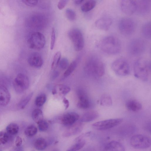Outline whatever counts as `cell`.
<instances>
[{"label": "cell", "instance_id": "40", "mask_svg": "<svg viewBox=\"0 0 151 151\" xmlns=\"http://www.w3.org/2000/svg\"><path fill=\"white\" fill-rule=\"evenodd\" d=\"M55 40V28L53 27L52 29V32L50 43V49L52 50L54 47Z\"/></svg>", "mask_w": 151, "mask_h": 151}, {"label": "cell", "instance_id": "35", "mask_svg": "<svg viewBox=\"0 0 151 151\" xmlns=\"http://www.w3.org/2000/svg\"><path fill=\"white\" fill-rule=\"evenodd\" d=\"M65 15L67 19L70 21H74L76 18V14L75 12L70 8H67L65 10Z\"/></svg>", "mask_w": 151, "mask_h": 151}, {"label": "cell", "instance_id": "12", "mask_svg": "<svg viewBox=\"0 0 151 151\" xmlns=\"http://www.w3.org/2000/svg\"><path fill=\"white\" fill-rule=\"evenodd\" d=\"M137 1L134 0H122L120 3V7L122 12L128 15H131L136 12Z\"/></svg>", "mask_w": 151, "mask_h": 151}, {"label": "cell", "instance_id": "32", "mask_svg": "<svg viewBox=\"0 0 151 151\" xmlns=\"http://www.w3.org/2000/svg\"><path fill=\"white\" fill-rule=\"evenodd\" d=\"M37 127L34 125H30L25 129L24 133L27 136L32 137L37 133Z\"/></svg>", "mask_w": 151, "mask_h": 151}, {"label": "cell", "instance_id": "25", "mask_svg": "<svg viewBox=\"0 0 151 151\" xmlns=\"http://www.w3.org/2000/svg\"><path fill=\"white\" fill-rule=\"evenodd\" d=\"M47 144L46 140L42 138H39L35 141L34 143L35 148L37 150L42 151L46 147Z\"/></svg>", "mask_w": 151, "mask_h": 151}, {"label": "cell", "instance_id": "24", "mask_svg": "<svg viewBox=\"0 0 151 151\" xmlns=\"http://www.w3.org/2000/svg\"><path fill=\"white\" fill-rule=\"evenodd\" d=\"M100 104L101 106H111L112 103V100L111 96L108 94L102 95L100 100Z\"/></svg>", "mask_w": 151, "mask_h": 151}, {"label": "cell", "instance_id": "41", "mask_svg": "<svg viewBox=\"0 0 151 151\" xmlns=\"http://www.w3.org/2000/svg\"><path fill=\"white\" fill-rule=\"evenodd\" d=\"M59 91L63 95H65L70 91V88L69 87L62 84L59 85Z\"/></svg>", "mask_w": 151, "mask_h": 151}, {"label": "cell", "instance_id": "33", "mask_svg": "<svg viewBox=\"0 0 151 151\" xmlns=\"http://www.w3.org/2000/svg\"><path fill=\"white\" fill-rule=\"evenodd\" d=\"M76 66L77 62L76 61L74 60L72 62L64 72V77H66L69 76L75 69Z\"/></svg>", "mask_w": 151, "mask_h": 151}, {"label": "cell", "instance_id": "14", "mask_svg": "<svg viewBox=\"0 0 151 151\" xmlns=\"http://www.w3.org/2000/svg\"><path fill=\"white\" fill-rule=\"evenodd\" d=\"M112 23V19L107 17H104L100 18L95 22L96 27L98 29L103 30L107 31L109 30Z\"/></svg>", "mask_w": 151, "mask_h": 151}, {"label": "cell", "instance_id": "5", "mask_svg": "<svg viewBox=\"0 0 151 151\" xmlns=\"http://www.w3.org/2000/svg\"><path fill=\"white\" fill-rule=\"evenodd\" d=\"M68 36L72 42L74 49L76 51L81 50L84 46V39L81 31L76 28L69 31Z\"/></svg>", "mask_w": 151, "mask_h": 151}, {"label": "cell", "instance_id": "13", "mask_svg": "<svg viewBox=\"0 0 151 151\" xmlns=\"http://www.w3.org/2000/svg\"><path fill=\"white\" fill-rule=\"evenodd\" d=\"M28 62L31 66L38 68L42 66L43 60L40 54L37 52H33L29 55L28 58Z\"/></svg>", "mask_w": 151, "mask_h": 151}, {"label": "cell", "instance_id": "4", "mask_svg": "<svg viewBox=\"0 0 151 151\" xmlns=\"http://www.w3.org/2000/svg\"><path fill=\"white\" fill-rule=\"evenodd\" d=\"M145 48L146 44L144 41L139 38H135L129 42L127 51L130 55L137 56L142 54Z\"/></svg>", "mask_w": 151, "mask_h": 151}, {"label": "cell", "instance_id": "43", "mask_svg": "<svg viewBox=\"0 0 151 151\" xmlns=\"http://www.w3.org/2000/svg\"><path fill=\"white\" fill-rule=\"evenodd\" d=\"M68 1L67 0H61L59 1L57 5L58 9L60 10L63 9L66 6Z\"/></svg>", "mask_w": 151, "mask_h": 151}, {"label": "cell", "instance_id": "37", "mask_svg": "<svg viewBox=\"0 0 151 151\" xmlns=\"http://www.w3.org/2000/svg\"><path fill=\"white\" fill-rule=\"evenodd\" d=\"M9 137L8 134L3 131L0 132V145L6 144L9 141Z\"/></svg>", "mask_w": 151, "mask_h": 151}, {"label": "cell", "instance_id": "45", "mask_svg": "<svg viewBox=\"0 0 151 151\" xmlns=\"http://www.w3.org/2000/svg\"><path fill=\"white\" fill-rule=\"evenodd\" d=\"M63 102L65 105V109H68L69 106V102L68 99L65 98H64L63 99Z\"/></svg>", "mask_w": 151, "mask_h": 151}, {"label": "cell", "instance_id": "17", "mask_svg": "<svg viewBox=\"0 0 151 151\" xmlns=\"http://www.w3.org/2000/svg\"><path fill=\"white\" fill-rule=\"evenodd\" d=\"M10 98L11 95L8 89L4 86L0 84V106H6Z\"/></svg>", "mask_w": 151, "mask_h": 151}, {"label": "cell", "instance_id": "23", "mask_svg": "<svg viewBox=\"0 0 151 151\" xmlns=\"http://www.w3.org/2000/svg\"><path fill=\"white\" fill-rule=\"evenodd\" d=\"M96 4V2L95 0H87L82 5L81 9L82 11L84 12H89L95 7Z\"/></svg>", "mask_w": 151, "mask_h": 151}, {"label": "cell", "instance_id": "3", "mask_svg": "<svg viewBox=\"0 0 151 151\" xmlns=\"http://www.w3.org/2000/svg\"><path fill=\"white\" fill-rule=\"evenodd\" d=\"M134 75L137 78L143 81H147L151 71V63L144 58L138 59L134 66Z\"/></svg>", "mask_w": 151, "mask_h": 151}, {"label": "cell", "instance_id": "49", "mask_svg": "<svg viewBox=\"0 0 151 151\" xmlns=\"http://www.w3.org/2000/svg\"><path fill=\"white\" fill-rule=\"evenodd\" d=\"M57 91L55 89H53L52 91V93L54 95L55 94L57 93Z\"/></svg>", "mask_w": 151, "mask_h": 151}, {"label": "cell", "instance_id": "22", "mask_svg": "<svg viewBox=\"0 0 151 151\" xmlns=\"http://www.w3.org/2000/svg\"><path fill=\"white\" fill-rule=\"evenodd\" d=\"M82 129V127L81 126H73L65 131L63 134V136L67 137L74 135L80 132Z\"/></svg>", "mask_w": 151, "mask_h": 151}, {"label": "cell", "instance_id": "44", "mask_svg": "<svg viewBox=\"0 0 151 151\" xmlns=\"http://www.w3.org/2000/svg\"><path fill=\"white\" fill-rule=\"evenodd\" d=\"M22 142V138L19 136H18L16 139L15 144L16 146L18 147L21 145Z\"/></svg>", "mask_w": 151, "mask_h": 151}, {"label": "cell", "instance_id": "20", "mask_svg": "<svg viewBox=\"0 0 151 151\" xmlns=\"http://www.w3.org/2000/svg\"><path fill=\"white\" fill-rule=\"evenodd\" d=\"M99 116V113L95 111H90L85 113L82 116L81 121L83 122H91L97 119Z\"/></svg>", "mask_w": 151, "mask_h": 151}, {"label": "cell", "instance_id": "38", "mask_svg": "<svg viewBox=\"0 0 151 151\" xmlns=\"http://www.w3.org/2000/svg\"><path fill=\"white\" fill-rule=\"evenodd\" d=\"M39 130L41 132H45L48 129V124L47 123L43 120L37 123Z\"/></svg>", "mask_w": 151, "mask_h": 151}, {"label": "cell", "instance_id": "11", "mask_svg": "<svg viewBox=\"0 0 151 151\" xmlns=\"http://www.w3.org/2000/svg\"><path fill=\"white\" fill-rule=\"evenodd\" d=\"M118 28L122 35L128 36L131 35L134 32L135 25L134 21L131 19L124 17L119 22Z\"/></svg>", "mask_w": 151, "mask_h": 151}, {"label": "cell", "instance_id": "31", "mask_svg": "<svg viewBox=\"0 0 151 151\" xmlns=\"http://www.w3.org/2000/svg\"><path fill=\"white\" fill-rule=\"evenodd\" d=\"M86 143L85 141L83 139L78 141V142L70 147L66 151H77L84 147Z\"/></svg>", "mask_w": 151, "mask_h": 151}, {"label": "cell", "instance_id": "48", "mask_svg": "<svg viewBox=\"0 0 151 151\" xmlns=\"http://www.w3.org/2000/svg\"><path fill=\"white\" fill-rule=\"evenodd\" d=\"M84 1L82 0H75L74 1V3L76 4L79 5L81 4Z\"/></svg>", "mask_w": 151, "mask_h": 151}, {"label": "cell", "instance_id": "1", "mask_svg": "<svg viewBox=\"0 0 151 151\" xmlns=\"http://www.w3.org/2000/svg\"><path fill=\"white\" fill-rule=\"evenodd\" d=\"M99 46L101 51L111 55L119 53L121 49L119 40L116 37L112 35L107 36L103 38L100 41Z\"/></svg>", "mask_w": 151, "mask_h": 151}, {"label": "cell", "instance_id": "7", "mask_svg": "<svg viewBox=\"0 0 151 151\" xmlns=\"http://www.w3.org/2000/svg\"><path fill=\"white\" fill-rule=\"evenodd\" d=\"M111 68L116 74L120 76H125L129 74V64L125 59L120 58L114 60L111 65Z\"/></svg>", "mask_w": 151, "mask_h": 151}, {"label": "cell", "instance_id": "9", "mask_svg": "<svg viewBox=\"0 0 151 151\" xmlns=\"http://www.w3.org/2000/svg\"><path fill=\"white\" fill-rule=\"evenodd\" d=\"M122 118L108 119L98 122L92 125L93 128L97 130H107L119 125L123 122Z\"/></svg>", "mask_w": 151, "mask_h": 151}, {"label": "cell", "instance_id": "30", "mask_svg": "<svg viewBox=\"0 0 151 151\" xmlns=\"http://www.w3.org/2000/svg\"><path fill=\"white\" fill-rule=\"evenodd\" d=\"M6 129L8 134L14 135L17 134L18 132L19 127L16 123H11L7 126Z\"/></svg>", "mask_w": 151, "mask_h": 151}, {"label": "cell", "instance_id": "2", "mask_svg": "<svg viewBox=\"0 0 151 151\" xmlns=\"http://www.w3.org/2000/svg\"><path fill=\"white\" fill-rule=\"evenodd\" d=\"M85 69L90 75L95 78L102 76L105 73V67L101 60L96 56H92L87 61Z\"/></svg>", "mask_w": 151, "mask_h": 151}, {"label": "cell", "instance_id": "10", "mask_svg": "<svg viewBox=\"0 0 151 151\" xmlns=\"http://www.w3.org/2000/svg\"><path fill=\"white\" fill-rule=\"evenodd\" d=\"M29 81L28 77L22 73H19L15 78L13 82V87L16 92L21 93L29 87Z\"/></svg>", "mask_w": 151, "mask_h": 151}, {"label": "cell", "instance_id": "42", "mask_svg": "<svg viewBox=\"0 0 151 151\" xmlns=\"http://www.w3.org/2000/svg\"><path fill=\"white\" fill-rule=\"evenodd\" d=\"M22 2L25 5L29 6H34L36 5L38 3L37 0H22Z\"/></svg>", "mask_w": 151, "mask_h": 151}, {"label": "cell", "instance_id": "15", "mask_svg": "<svg viewBox=\"0 0 151 151\" xmlns=\"http://www.w3.org/2000/svg\"><path fill=\"white\" fill-rule=\"evenodd\" d=\"M79 101L78 106L82 109H87L89 108L91 103L86 93L83 91L79 90L78 92Z\"/></svg>", "mask_w": 151, "mask_h": 151}, {"label": "cell", "instance_id": "47", "mask_svg": "<svg viewBox=\"0 0 151 151\" xmlns=\"http://www.w3.org/2000/svg\"><path fill=\"white\" fill-rule=\"evenodd\" d=\"M145 128L146 130L148 131V132H150L151 131V124L150 123H148L146 125Z\"/></svg>", "mask_w": 151, "mask_h": 151}, {"label": "cell", "instance_id": "39", "mask_svg": "<svg viewBox=\"0 0 151 151\" xmlns=\"http://www.w3.org/2000/svg\"><path fill=\"white\" fill-rule=\"evenodd\" d=\"M60 68L63 70L67 68L69 65V63L68 59L65 58H63L60 60L59 63Z\"/></svg>", "mask_w": 151, "mask_h": 151}, {"label": "cell", "instance_id": "18", "mask_svg": "<svg viewBox=\"0 0 151 151\" xmlns=\"http://www.w3.org/2000/svg\"><path fill=\"white\" fill-rule=\"evenodd\" d=\"M137 9L136 12L140 15H144L149 11L150 8V4L147 0L137 1Z\"/></svg>", "mask_w": 151, "mask_h": 151}, {"label": "cell", "instance_id": "26", "mask_svg": "<svg viewBox=\"0 0 151 151\" xmlns=\"http://www.w3.org/2000/svg\"><path fill=\"white\" fill-rule=\"evenodd\" d=\"M33 95L32 92L27 96L22 98L19 101L17 105V107L19 109H24L31 100Z\"/></svg>", "mask_w": 151, "mask_h": 151}, {"label": "cell", "instance_id": "27", "mask_svg": "<svg viewBox=\"0 0 151 151\" xmlns=\"http://www.w3.org/2000/svg\"><path fill=\"white\" fill-rule=\"evenodd\" d=\"M32 117L34 121L37 124L43 120V116L42 111L38 109H35L32 111Z\"/></svg>", "mask_w": 151, "mask_h": 151}, {"label": "cell", "instance_id": "36", "mask_svg": "<svg viewBox=\"0 0 151 151\" xmlns=\"http://www.w3.org/2000/svg\"><path fill=\"white\" fill-rule=\"evenodd\" d=\"M61 53L60 52H57L55 55L52 64V68H55L59 63L60 60Z\"/></svg>", "mask_w": 151, "mask_h": 151}, {"label": "cell", "instance_id": "50", "mask_svg": "<svg viewBox=\"0 0 151 151\" xmlns=\"http://www.w3.org/2000/svg\"><path fill=\"white\" fill-rule=\"evenodd\" d=\"M52 151H58L56 150H53Z\"/></svg>", "mask_w": 151, "mask_h": 151}, {"label": "cell", "instance_id": "46", "mask_svg": "<svg viewBox=\"0 0 151 151\" xmlns=\"http://www.w3.org/2000/svg\"><path fill=\"white\" fill-rule=\"evenodd\" d=\"M59 73L57 71H55L53 73L52 76V79L54 80L59 75Z\"/></svg>", "mask_w": 151, "mask_h": 151}, {"label": "cell", "instance_id": "34", "mask_svg": "<svg viewBox=\"0 0 151 151\" xmlns=\"http://www.w3.org/2000/svg\"><path fill=\"white\" fill-rule=\"evenodd\" d=\"M46 100V96L45 94H42L36 98L35 100L36 105L38 106H41L45 103Z\"/></svg>", "mask_w": 151, "mask_h": 151}, {"label": "cell", "instance_id": "19", "mask_svg": "<svg viewBox=\"0 0 151 151\" xmlns=\"http://www.w3.org/2000/svg\"><path fill=\"white\" fill-rule=\"evenodd\" d=\"M104 151H125V149L121 143L116 141H112L105 145Z\"/></svg>", "mask_w": 151, "mask_h": 151}, {"label": "cell", "instance_id": "6", "mask_svg": "<svg viewBox=\"0 0 151 151\" xmlns=\"http://www.w3.org/2000/svg\"><path fill=\"white\" fill-rule=\"evenodd\" d=\"M130 144L133 147L137 149H146L151 146L150 137L145 135L136 134L132 136L130 140Z\"/></svg>", "mask_w": 151, "mask_h": 151}, {"label": "cell", "instance_id": "21", "mask_svg": "<svg viewBox=\"0 0 151 151\" xmlns=\"http://www.w3.org/2000/svg\"><path fill=\"white\" fill-rule=\"evenodd\" d=\"M126 108L129 110L133 111H137L142 108L141 104L138 101L134 100L127 101L126 104Z\"/></svg>", "mask_w": 151, "mask_h": 151}, {"label": "cell", "instance_id": "29", "mask_svg": "<svg viewBox=\"0 0 151 151\" xmlns=\"http://www.w3.org/2000/svg\"><path fill=\"white\" fill-rule=\"evenodd\" d=\"M151 23L148 22L145 23L143 26L142 32L144 37L148 39L151 38Z\"/></svg>", "mask_w": 151, "mask_h": 151}, {"label": "cell", "instance_id": "28", "mask_svg": "<svg viewBox=\"0 0 151 151\" xmlns=\"http://www.w3.org/2000/svg\"><path fill=\"white\" fill-rule=\"evenodd\" d=\"M33 17L31 19L33 23L32 24L34 26L35 25L36 27L37 26L38 27H40L43 26V24H45L44 23L45 21L43 16L37 15Z\"/></svg>", "mask_w": 151, "mask_h": 151}, {"label": "cell", "instance_id": "16", "mask_svg": "<svg viewBox=\"0 0 151 151\" xmlns=\"http://www.w3.org/2000/svg\"><path fill=\"white\" fill-rule=\"evenodd\" d=\"M79 117V115L76 113L69 112L63 115L61 119V122L65 126H71L78 120Z\"/></svg>", "mask_w": 151, "mask_h": 151}, {"label": "cell", "instance_id": "8", "mask_svg": "<svg viewBox=\"0 0 151 151\" xmlns=\"http://www.w3.org/2000/svg\"><path fill=\"white\" fill-rule=\"evenodd\" d=\"M27 42L30 48L40 50L44 47L45 39L44 36L42 33L40 32H35L30 35Z\"/></svg>", "mask_w": 151, "mask_h": 151}]
</instances>
